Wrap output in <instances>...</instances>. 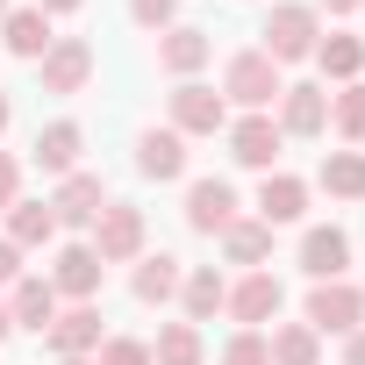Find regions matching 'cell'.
<instances>
[{"instance_id":"obj_38","label":"cell","mask_w":365,"mask_h":365,"mask_svg":"<svg viewBox=\"0 0 365 365\" xmlns=\"http://www.w3.org/2000/svg\"><path fill=\"white\" fill-rule=\"evenodd\" d=\"M8 115H15V108H8V93H0V129H8Z\"/></svg>"},{"instance_id":"obj_33","label":"cell","mask_w":365,"mask_h":365,"mask_svg":"<svg viewBox=\"0 0 365 365\" xmlns=\"http://www.w3.org/2000/svg\"><path fill=\"white\" fill-rule=\"evenodd\" d=\"M15 187H22V165L0 150V208H15Z\"/></svg>"},{"instance_id":"obj_5","label":"cell","mask_w":365,"mask_h":365,"mask_svg":"<svg viewBox=\"0 0 365 365\" xmlns=\"http://www.w3.org/2000/svg\"><path fill=\"white\" fill-rule=\"evenodd\" d=\"M143 251V215L136 208H101V237H93V258L115 265V258H136Z\"/></svg>"},{"instance_id":"obj_30","label":"cell","mask_w":365,"mask_h":365,"mask_svg":"<svg viewBox=\"0 0 365 365\" xmlns=\"http://www.w3.org/2000/svg\"><path fill=\"white\" fill-rule=\"evenodd\" d=\"M222 365H272V351H265V336H258V329H244V336L222 351Z\"/></svg>"},{"instance_id":"obj_18","label":"cell","mask_w":365,"mask_h":365,"mask_svg":"<svg viewBox=\"0 0 365 365\" xmlns=\"http://www.w3.org/2000/svg\"><path fill=\"white\" fill-rule=\"evenodd\" d=\"M79 143H86L79 122H51V129L36 136V165H43V172H72V165H79Z\"/></svg>"},{"instance_id":"obj_9","label":"cell","mask_w":365,"mask_h":365,"mask_svg":"<svg viewBox=\"0 0 365 365\" xmlns=\"http://www.w3.org/2000/svg\"><path fill=\"white\" fill-rule=\"evenodd\" d=\"M230 158H237V165H258V172H272V158H279V122H265V115L237 122V129H230Z\"/></svg>"},{"instance_id":"obj_36","label":"cell","mask_w":365,"mask_h":365,"mask_svg":"<svg viewBox=\"0 0 365 365\" xmlns=\"http://www.w3.org/2000/svg\"><path fill=\"white\" fill-rule=\"evenodd\" d=\"M322 8H336V15H351V8H365V0H322Z\"/></svg>"},{"instance_id":"obj_27","label":"cell","mask_w":365,"mask_h":365,"mask_svg":"<svg viewBox=\"0 0 365 365\" xmlns=\"http://www.w3.org/2000/svg\"><path fill=\"white\" fill-rule=\"evenodd\" d=\"M222 301H230V287H222L215 272H194V279H187V322H208Z\"/></svg>"},{"instance_id":"obj_24","label":"cell","mask_w":365,"mask_h":365,"mask_svg":"<svg viewBox=\"0 0 365 365\" xmlns=\"http://www.w3.org/2000/svg\"><path fill=\"white\" fill-rule=\"evenodd\" d=\"M172 294H179V258H165V251L143 258L136 265V301H172Z\"/></svg>"},{"instance_id":"obj_20","label":"cell","mask_w":365,"mask_h":365,"mask_svg":"<svg viewBox=\"0 0 365 365\" xmlns=\"http://www.w3.org/2000/svg\"><path fill=\"white\" fill-rule=\"evenodd\" d=\"M208 51H215V43H208L201 29H172V36L158 43V65H165V72H201Z\"/></svg>"},{"instance_id":"obj_26","label":"cell","mask_w":365,"mask_h":365,"mask_svg":"<svg viewBox=\"0 0 365 365\" xmlns=\"http://www.w3.org/2000/svg\"><path fill=\"white\" fill-rule=\"evenodd\" d=\"M315 58H322V72H329V79H358L365 43H358V36H329V43H315Z\"/></svg>"},{"instance_id":"obj_11","label":"cell","mask_w":365,"mask_h":365,"mask_svg":"<svg viewBox=\"0 0 365 365\" xmlns=\"http://www.w3.org/2000/svg\"><path fill=\"white\" fill-rule=\"evenodd\" d=\"M136 172L143 179H179V172H187V143H179L172 129H150L136 143Z\"/></svg>"},{"instance_id":"obj_34","label":"cell","mask_w":365,"mask_h":365,"mask_svg":"<svg viewBox=\"0 0 365 365\" xmlns=\"http://www.w3.org/2000/svg\"><path fill=\"white\" fill-rule=\"evenodd\" d=\"M15 265H22V258H15V244H0V287L15 279Z\"/></svg>"},{"instance_id":"obj_37","label":"cell","mask_w":365,"mask_h":365,"mask_svg":"<svg viewBox=\"0 0 365 365\" xmlns=\"http://www.w3.org/2000/svg\"><path fill=\"white\" fill-rule=\"evenodd\" d=\"M51 8H79V0H43V15H51Z\"/></svg>"},{"instance_id":"obj_15","label":"cell","mask_w":365,"mask_h":365,"mask_svg":"<svg viewBox=\"0 0 365 365\" xmlns=\"http://www.w3.org/2000/svg\"><path fill=\"white\" fill-rule=\"evenodd\" d=\"M93 344H101V315H93V308H72V315L51 322V351H58V358H86Z\"/></svg>"},{"instance_id":"obj_22","label":"cell","mask_w":365,"mask_h":365,"mask_svg":"<svg viewBox=\"0 0 365 365\" xmlns=\"http://www.w3.org/2000/svg\"><path fill=\"white\" fill-rule=\"evenodd\" d=\"M8 230H15V237H8L15 251H22V244H51V237H58V215L36 208V201H15V208H8Z\"/></svg>"},{"instance_id":"obj_25","label":"cell","mask_w":365,"mask_h":365,"mask_svg":"<svg viewBox=\"0 0 365 365\" xmlns=\"http://www.w3.org/2000/svg\"><path fill=\"white\" fill-rule=\"evenodd\" d=\"M222 244H230V258H237V265H258V258L272 251V222H230V230H222Z\"/></svg>"},{"instance_id":"obj_2","label":"cell","mask_w":365,"mask_h":365,"mask_svg":"<svg viewBox=\"0 0 365 365\" xmlns=\"http://www.w3.org/2000/svg\"><path fill=\"white\" fill-rule=\"evenodd\" d=\"M358 315H365V301L351 294V287H336V279H315V294H308V329L322 336H351L358 329Z\"/></svg>"},{"instance_id":"obj_12","label":"cell","mask_w":365,"mask_h":365,"mask_svg":"<svg viewBox=\"0 0 365 365\" xmlns=\"http://www.w3.org/2000/svg\"><path fill=\"white\" fill-rule=\"evenodd\" d=\"M322 122H329V101H322V86H287L279 136H322Z\"/></svg>"},{"instance_id":"obj_23","label":"cell","mask_w":365,"mask_h":365,"mask_svg":"<svg viewBox=\"0 0 365 365\" xmlns=\"http://www.w3.org/2000/svg\"><path fill=\"white\" fill-rule=\"evenodd\" d=\"M322 187H329L336 201H358V194H365V158H358V150L322 158Z\"/></svg>"},{"instance_id":"obj_17","label":"cell","mask_w":365,"mask_h":365,"mask_svg":"<svg viewBox=\"0 0 365 365\" xmlns=\"http://www.w3.org/2000/svg\"><path fill=\"white\" fill-rule=\"evenodd\" d=\"M0 29H8V51H15V58H43V51H51V15H43V8H15Z\"/></svg>"},{"instance_id":"obj_7","label":"cell","mask_w":365,"mask_h":365,"mask_svg":"<svg viewBox=\"0 0 365 365\" xmlns=\"http://www.w3.org/2000/svg\"><path fill=\"white\" fill-rule=\"evenodd\" d=\"M187 222H194V230H230V222H237L230 179H194V187H187Z\"/></svg>"},{"instance_id":"obj_31","label":"cell","mask_w":365,"mask_h":365,"mask_svg":"<svg viewBox=\"0 0 365 365\" xmlns=\"http://www.w3.org/2000/svg\"><path fill=\"white\" fill-rule=\"evenodd\" d=\"M101 365H150V344H136V336H108V344H101Z\"/></svg>"},{"instance_id":"obj_3","label":"cell","mask_w":365,"mask_h":365,"mask_svg":"<svg viewBox=\"0 0 365 365\" xmlns=\"http://www.w3.org/2000/svg\"><path fill=\"white\" fill-rule=\"evenodd\" d=\"M315 51V8H272L265 22V58L287 65V58H308Z\"/></svg>"},{"instance_id":"obj_13","label":"cell","mask_w":365,"mask_h":365,"mask_svg":"<svg viewBox=\"0 0 365 365\" xmlns=\"http://www.w3.org/2000/svg\"><path fill=\"white\" fill-rule=\"evenodd\" d=\"M8 315H15L22 329H51V322H58V287H51V279H15Z\"/></svg>"},{"instance_id":"obj_6","label":"cell","mask_w":365,"mask_h":365,"mask_svg":"<svg viewBox=\"0 0 365 365\" xmlns=\"http://www.w3.org/2000/svg\"><path fill=\"white\" fill-rule=\"evenodd\" d=\"M101 208H108L101 172H72L65 187H58V201H51V215H58V222H101Z\"/></svg>"},{"instance_id":"obj_10","label":"cell","mask_w":365,"mask_h":365,"mask_svg":"<svg viewBox=\"0 0 365 365\" xmlns=\"http://www.w3.org/2000/svg\"><path fill=\"white\" fill-rule=\"evenodd\" d=\"M344 265H351V237L344 230H308L301 237V272L308 279H336Z\"/></svg>"},{"instance_id":"obj_40","label":"cell","mask_w":365,"mask_h":365,"mask_svg":"<svg viewBox=\"0 0 365 365\" xmlns=\"http://www.w3.org/2000/svg\"><path fill=\"white\" fill-rule=\"evenodd\" d=\"M58 365H86V358H58Z\"/></svg>"},{"instance_id":"obj_29","label":"cell","mask_w":365,"mask_h":365,"mask_svg":"<svg viewBox=\"0 0 365 365\" xmlns=\"http://www.w3.org/2000/svg\"><path fill=\"white\" fill-rule=\"evenodd\" d=\"M329 122H336V136H358L365 129V86H344L336 108H329Z\"/></svg>"},{"instance_id":"obj_8","label":"cell","mask_w":365,"mask_h":365,"mask_svg":"<svg viewBox=\"0 0 365 365\" xmlns=\"http://www.w3.org/2000/svg\"><path fill=\"white\" fill-rule=\"evenodd\" d=\"M172 122L187 129V136H215L230 115H222V93H208V86H179V93H172Z\"/></svg>"},{"instance_id":"obj_16","label":"cell","mask_w":365,"mask_h":365,"mask_svg":"<svg viewBox=\"0 0 365 365\" xmlns=\"http://www.w3.org/2000/svg\"><path fill=\"white\" fill-rule=\"evenodd\" d=\"M301 208H308V187H301V179L265 172V187H258V215H265V222H294Z\"/></svg>"},{"instance_id":"obj_19","label":"cell","mask_w":365,"mask_h":365,"mask_svg":"<svg viewBox=\"0 0 365 365\" xmlns=\"http://www.w3.org/2000/svg\"><path fill=\"white\" fill-rule=\"evenodd\" d=\"M51 287H58V294H79V301H86V294L101 287V258H93L86 244H72V251L58 258V272H51Z\"/></svg>"},{"instance_id":"obj_28","label":"cell","mask_w":365,"mask_h":365,"mask_svg":"<svg viewBox=\"0 0 365 365\" xmlns=\"http://www.w3.org/2000/svg\"><path fill=\"white\" fill-rule=\"evenodd\" d=\"M265 351H272V365H315V329H308V322H294V329H279Z\"/></svg>"},{"instance_id":"obj_32","label":"cell","mask_w":365,"mask_h":365,"mask_svg":"<svg viewBox=\"0 0 365 365\" xmlns=\"http://www.w3.org/2000/svg\"><path fill=\"white\" fill-rule=\"evenodd\" d=\"M129 8H136L143 29H165V22H172V0H129Z\"/></svg>"},{"instance_id":"obj_41","label":"cell","mask_w":365,"mask_h":365,"mask_svg":"<svg viewBox=\"0 0 365 365\" xmlns=\"http://www.w3.org/2000/svg\"><path fill=\"white\" fill-rule=\"evenodd\" d=\"M0 22H8V0H0Z\"/></svg>"},{"instance_id":"obj_35","label":"cell","mask_w":365,"mask_h":365,"mask_svg":"<svg viewBox=\"0 0 365 365\" xmlns=\"http://www.w3.org/2000/svg\"><path fill=\"white\" fill-rule=\"evenodd\" d=\"M351 365H365V329H358V336H351Z\"/></svg>"},{"instance_id":"obj_21","label":"cell","mask_w":365,"mask_h":365,"mask_svg":"<svg viewBox=\"0 0 365 365\" xmlns=\"http://www.w3.org/2000/svg\"><path fill=\"white\" fill-rule=\"evenodd\" d=\"M150 365H201V329H194V322H165Z\"/></svg>"},{"instance_id":"obj_14","label":"cell","mask_w":365,"mask_h":365,"mask_svg":"<svg viewBox=\"0 0 365 365\" xmlns=\"http://www.w3.org/2000/svg\"><path fill=\"white\" fill-rule=\"evenodd\" d=\"M237 322H265V315H279V279L272 272H251L244 287H230V301H222Z\"/></svg>"},{"instance_id":"obj_39","label":"cell","mask_w":365,"mask_h":365,"mask_svg":"<svg viewBox=\"0 0 365 365\" xmlns=\"http://www.w3.org/2000/svg\"><path fill=\"white\" fill-rule=\"evenodd\" d=\"M8 329H15V315H8V308H0V336H8Z\"/></svg>"},{"instance_id":"obj_4","label":"cell","mask_w":365,"mask_h":365,"mask_svg":"<svg viewBox=\"0 0 365 365\" xmlns=\"http://www.w3.org/2000/svg\"><path fill=\"white\" fill-rule=\"evenodd\" d=\"M86 79H93V43L65 36V43L43 51V93H79Z\"/></svg>"},{"instance_id":"obj_1","label":"cell","mask_w":365,"mask_h":365,"mask_svg":"<svg viewBox=\"0 0 365 365\" xmlns=\"http://www.w3.org/2000/svg\"><path fill=\"white\" fill-rule=\"evenodd\" d=\"M222 93H230V101H244V108H265V101H272V93H287V86H279V72H272V58H265V51H244V58H230Z\"/></svg>"}]
</instances>
